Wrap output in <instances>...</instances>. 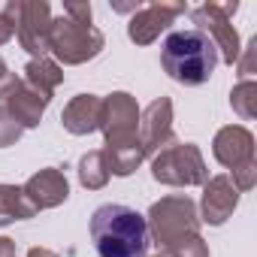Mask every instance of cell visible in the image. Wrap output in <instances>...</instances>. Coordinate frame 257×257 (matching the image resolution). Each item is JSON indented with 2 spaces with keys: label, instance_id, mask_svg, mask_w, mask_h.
I'll list each match as a JSON object with an SVG mask.
<instances>
[{
  "label": "cell",
  "instance_id": "6da1fadb",
  "mask_svg": "<svg viewBox=\"0 0 257 257\" xmlns=\"http://www.w3.org/2000/svg\"><path fill=\"white\" fill-rule=\"evenodd\" d=\"M91 239L100 257H146L149 224L131 206L106 203L91 215Z\"/></svg>",
  "mask_w": 257,
  "mask_h": 257
},
{
  "label": "cell",
  "instance_id": "7a4b0ae2",
  "mask_svg": "<svg viewBox=\"0 0 257 257\" xmlns=\"http://www.w3.org/2000/svg\"><path fill=\"white\" fill-rule=\"evenodd\" d=\"M161 64H164V70L173 82L197 88V85L212 79V73L218 67V52H215L212 40L206 34H200L197 28L173 31L164 40Z\"/></svg>",
  "mask_w": 257,
  "mask_h": 257
},
{
  "label": "cell",
  "instance_id": "3957f363",
  "mask_svg": "<svg viewBox=\"0 0 257 257\" xmlns=\"http://www.w3.org/2000/svg\"><path fill=\"white\" fill-rule=\"evenodd\" d=\"M146 224H149V239H155L164 248H170V245H176V242H182L188 236H200L197 206L185 194H173V197L158 200L149 209Z\"/></svg>",
  "mask_w": 257,
  "mask_h": 257
},
{
  "label": "cell",
  "instance_id": "277c9868",
  "mask_svg": "<svg viewBox=\"0 0 257 257\" xmlns=\"http://www.w3.org/2000/svg\"><path fill=\"white\" fill-rule=\"evenodd\" d=\"M106 40L94 25H79L67 16L52 19V31H49V52L61 61V64H85L94 61L103 52Z\"/></svg>",
  "mask_w": 257,
  "mask_h": 257
},
{
  "label": "cell",
  "instance_id": "5b68a950",
  "mask_svg": "<svg viewBox=\"0 0 257 257\" xmlns=\"http://www.w3.org/2000/svg\"><path fill=\"white\" fill-rule=\"evenodd\" d=\"M152 176L161 185L191 188V185H206L209 170H206L203 152L194 143H170L152 158Z\"/></svg>",
  "mask_w": 257,
  "mask_h": 257
},
{
  "label": "cell",
  "instance_id": "8992f818",
  "mask_svg": "<svg viewBox=\"0 0 257 257\" xmlns=\"http://www.w3.org/2000/svg\"><path fill=\"white\" fill-rule=\"evenodd\" d=\"M236 10H239V4L233 0V4H203V7H197L191 13L197 31L212 40V46L218 52V61L230 64V67L239 61V52H242L239 34L233 28V13Z\"/></svg>",
  "mask_w": 257,
  "mask_h": 257
},
{
  "label": "cell",
  "instance_id": "52a82bcc",
  "mask_svg": "<svg viewBox=\"0 0 257 257\" xmlns=\"http://www.w3.org/2000/svg\"><path fill=\"white\" fill-rule=\"evenodd\" d=\"M13 22H16V37L28 55L46 58L49 55V31H52V7L46 0H10L7 4Z\"/></svg>",
  "mask_w": 257,
  "mask_h": 257
},
{
  "label": "cell",
  "instance_id": "ba28073f",
  "mask_svg": "<svg viewBox=\"0 0 257 257\" xmlns=\"http://www.w3.org/2000/svg\"><path fill=\"white\" fill-rule=\"evenodd\" d=\"M100 131L106 134V146L140 143V106L127 91H115L103 100Z\"/></svg>",
  "mask_w": 257,
  "mask_h": 257
},
{
  "label": "cell",
  "instance_id": "9c48e42d",
  "mask_svg": "<svg viewBox=\"0 0 257 257\" xmlns=\"http://www.w3.org/2000/svg\"><path fill=\"white\" fill-rule=\"evenodd\" d=\"M173 143V100L158 97L140 112V146L146 158H155L161 149Z\"/></svg>",
  "mask_w": 257,
  "mask_h": 257
},
{
  "label": "cell",
  "instance_id": "30bf717a",
  "mask_svg": "<svg viewBox=\"0 0 257 257\" xmlns=\"http://www.w3.org/2000/svg\"><path fill=\"white\" fill-rule=\"evenodd\" d=\"M185 4H149L140 7L127 25V37H131L137 46H152L179 16H185Z\"/></svg>",
  "mask_w": 257,
  "mask_h": 257
},
{
  "label": "cell",
  "instance_id": "8fae6325",
  "mask_svg": "<svg viewBox=\"0 0 257 257\" xmlns=\"http://www.w3.org/2000/svg\"><path fill=\"white\" fill-rule=\"evenodd\" d=\"M212 155L221 167H227L230 173L251 164L254 161V134L242 124H227L215 134V143H212Z\"/></svg>",
  "mask_w": 257,
  "mask_h": 257
},
{
  "label": "cell",
  "instance_id": "7c38bea8",
  "mask_svg": "<svg viewBox=\"0 0 257 257\" xmlns=\"http://www.w3.org/2000/svg\"><path fill=\"white\" fill-rule=\"evenodd\" d=\"M239 206V191L233 188L230 176H212L203 185V200H200V221L221 227Z\"/></svg>",
  "mask_w": 257,
  "mask_h": 257
},
{
  "label": "cell",
  "instance_id": "4fadbf2b",
  "mask_svg": "<svg viewBox=\"0 0 257 257\" xmlns=\"http://www.w3.org/2000/svg\"><path fill=\"white\" fill-rule=\"evenodd\" d=\"M22 191H25L28 203H31L37 212H43V209L61 206V203L70 197V182H67V176H64L58 167H46V170L34 173V176L22 185Z\"/></svg>",
  "mask_w": 257,
  "mask_h": 257
},
{
  "label": "cell",
  "instance_id": "5bb4252c",
  "mask_svg": "<svg viewBox=\"0 0 257 257\" xmlns=\"http://www.w3.org/2000/svg\"><path fill=\"white\" fill-rule=\"evenodd\" d=\"M100 121H103V97L97 94H76L61 112L64 131H70L73 137H88L100 131Z\"/></svg>",
  "mask_w": 257,
  "mask_h": 257
},
{
  "label": "cell",
  "instance_id": "9a60e30c",
  "mask_svg": "<svg viewBox=\"0 0 257 257\" xmlns=\"http://www.w3.org/2000/svg\"><path fill=\"white\" fill-rule=\"evenodd\" d=\"M49 103H52L49 94L31 88L28 82H19V88L7 97L4 106H7V112L13 115V121L22 127V131H31V127L40 124V118H43V112L49 109Z\"/></svg>",
  "mask_w": 257,
  "mask_h": 257
},
{
  "label": "cell",
  "instance_id": "2e32d148",
  "mask_svg": "<svg viewBox=\"0 0 257 257\" xmlns=\"http://www.w3.org/2000/svg\"><path fill=\"white\" fill-rule=\"evenodd\" d=\"M106 158V167L112 176H131L137 173V167L146 161V152L140 143H127V146H103L100 149Z\"/></svg>",
  "mask_w": 257,
  "mask_h": 257
},
{
  "label": "cell",
  "instance_id": "e0dca14e",
  "mask_svg": "<svg viewBox=\"0 0 257 257\" xmlns=\"http://www.w3.org/2000/svg\"><path fill=\"white\" fill-rule=\"evenodd\" d=\"M34 215H37V209L28 203V197L19 185H0V227L34 218Z\"/></svg>",
  "mask_w": 257,
  "mask_h": 257
},
{
  "label": "cell",
  "instance_id": "ac0fdd59",
  "mask_svg": "<svg viewBox=\"0 0 257 257\" xmlns=\"http://www.w3.org/2000/svg\"><path fill=\"white\" fill-rule=\"evenodd\" d=\"M22 82H28L31 88H37V91H43V94L52 97L55 88L64 82V70L55 61H49V58H37V61H31L25 67V79Z\"/></svg>",
  "mask_w": 257,
  "mask_h": 257
},
{
  "label": "cell",
  "instance_id": "d6986e66",
  "mask_svg": "<svg viewBox=\"0 0 257 257\" xmlns=\"http://www.w3.org/2000/svg\"><path fill=\"white\" fill-rule=\"evenodd\" d=\"M109 176H112V173H109V167H106L103 152H88V155H82V161H79V182H82L88 191L106 188Z\"/></svg>",
  "mask_w": 257,
  "mask_h": 257
},
{
  "label": "cell",
  "instance_id": "ffe728a7",
  "mask_svg": "<svg viewBox=\"0 0 257 257\" xmlns=\"http://www.w3.org/2000/svg\"><path fill=\"white\" fill-rule=\"evenodd\" d=\"M230 106H233V112H236L239 118L251 121V118L257 115V82H254V79L239 82V85L230 91Z\"/></svg>",
  "mask_w": 257,
  "mask_h": 257
},
{
  "label": "cell",
  "instance_id": "44dd1931",
  "mask_svg": "<svg viewBox=\"0 0 257 257\" xmlns=\"http://www.w3.org/2000/svg\"><path fill=\"white\" fill-rule=\"evenodd\" d=\"M164 257H209V245L200 236H188L164 251Z\"/></svg>",
  "mask_w": 257,
  "mask_h": 257
},
{
  "label": "cell",
  "instance_id": "7402d4cb",
  "mask_svg": "<svg viewBox=\"0 0 257 257\" xmlns=\"http://www.w3.org/2000/svg\"><path fill=\"white\" fill-rule=\"evenodd\" d=\"M22 127L13 121V115L7 112V106H0V149H7V146H16L22 140Z\"/></svg>",
  "mask_w": 257,
  "mask_h": 257
},
{
  "label": "cell",
  "instance_id": "603a6c76",
  "mask_svg": "<svg viewBox=\"0 0 257 257\" xmlns=\"http://www.w3.org/2000/svg\"><path fill=\"white\" fill-rule=\"evenodd\" d=\"M233 188L242 194V191H251L254 185H257V161H251V164H245V167H239V170H233Z\"/></svg>",
  "mask_w": 257,
  "mask_h": 257
},
{
  "label": "cell",
  "instance_id": "cb8c5ba5",
  "mask_svg": "<svg viewBox=\"0 0 257 257\" xmlns=\"http://www.w3.org/2000/svg\"><path fill=\"white\" fill-rule=\"evenodd\" d=\"M254 55H257V37H251V40H248V46L239 52V61H236V70H239L242 82L254 76Z\"/></svg>",
  "mask_w": 257,
  "mask_h": 257
},
{
  "label": "cell",
  "instance_id": "d4e9b609",
  "mask_svg": "<svg viewBox=\"0 0 257 257\" xmlns=\"http://www.w3.org/2000/svg\"><path fill=\"white\" fill-rule=\"evenodd\" d=\"M19 82H22V79H19L16 73H10V67H7V61H4V58H0V97H4V100H7V97H10V94H13V91L19 88Z\"/></svg>",
  "mask_w": 257,
  "mask_h": 257
},
{
  "label": "cell",
  "instance_id": "484cf974",
  "mask_svg": "<svg viewBox=\"0 0 257 257\" xmlns=\"http://www.w3.org/2000/svg\"><path fill=\"white\" fill-rule=\"evenodd\" d=\"M64 16L79 22V25H91L94 10H91V4H64Z\"/></svg>",
  "mask_w": 257,
  "mask_h": 257
},
{
  "label": "cell",
  "instance_id": "4316f807",
  "mask_svg": "<svg viewBox=\"0 0 257 257\" xmlns=\"http://www.w3.org/2000/svg\"><path fill=\"white\" fill-rule=\"evenodd\" d=\"M13 37H16V22H13L10 10L4 7V10H0V46H4V43H10Z\"/></svg>",
  "mask_w": 257,
  "mask_h": 257
},
{
  "label": "cell",
  "instance_id": "83f0119b",
  "mask_svg": "<svg viewBox=\"0 0 257 257\" xmlns=\"http://www.w3.org/2000/svg\"><path fill=\"white\" fill-rule=\"evenodd\" d=\"M0 257H16V242L10 236H0Z\"/></svg>",
  "mask_w": 257,
  "mask_h": 257
},
{
  "label": "cell",
  "instance_id": "f1b7e54d",
  "mask_svg": "<svg viewBox=\"0 0 257 257\" xmlns=\"http://www.w3.org/2000/svg\"><path fill=\"white\" fill-rule=\"evenodd\" d=\"M28 257H61V254H55V251H49V248H28Z\"/></svg>",
  "mask_w": 257,
  "mask_h": 257
},
{
  "label": "cell",
  "instance_id": "f546056e",
  "mask_svg": "<svg viewBox=\"0 0 257 257\" xmlns=\"http://www.w3.org/2000/svg\"><path fill=\"white\" fill-rule=\"evenodd\" d=\"M155 257H164V254H155Z\"/></svg>",
  "mask_w": 257,
  "mask_h": 257
}]
</instances>
